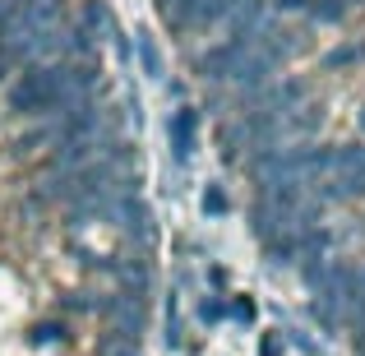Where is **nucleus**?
<instances>
[{
    "mask_svg": "<svg viewBox=\"0 0 365 356\" xmlns=\"http://www.w3.org/2000/svg\"><path fill=\"white\" fill-rule=\"evenodd\" d=\"M227 315H232V320H255V305H250V301H232V305H227Z\"/></svg>",
    "mask_w": 365,
    "mask_h": 356,
    "instance_id": "f3484780",
    "label": "nucleus"
},
{
    "mask_svg": "<svg viewBox=\"0 0 365 356\" xmlns=\"http://www.w3.org/2000/svg\"><path fill=\"white\" fill-rule=\"evenodd\" d=\"M287 352V342L277 338V333H264V338H259V356H282Z\"/></svg>",
    "mask_w": 365,
    "mask_h": 356,
    "instance_id": "dca6fc26",
    "label": "nucleus"
},
{
    "mask_svg": "<svg viewBox=\"0 0 365 356\" xmlns=\"http://www.w3.org/2000/svg\"><path fill=\"white\" fill-rule=\"evenodd\" d=\"M250 232H255L259 245H268V240H277V236L292 232V213H282V208L255 199V204H250Z\"/></svg>",
    "mask_w": 365,
    "mask_h": 356,
    "instance_id": "20e7f679",
    "label": "nucleus"
},
{
    "mask_svg": "<svg viewBox=\"0 0 365 356\" xmlns=\"http://www.w3.org/2000/svg\"><path fill=\"white\" fill-rule=\"evenodd\" d=\"M208 283H213V287H227V268L213 264V268H208Z\"/></svg>",
    "mask_w": 365,
    "mask_h": 356,
    "instance_id": "a211bd4d",
    "label": "nucleus"
},
{
    "mask_svg": "<svg viewBox=\"0 0 365 356\" xmlns=\"http://www.w3.org/2000/svg\"><path fill=\"white\" fill-rule=\"evenodd\" d=\"M356 5V0H310V24H342L347 19V9Z\"/></svg>",
    "mask_w": 365,
    "mask_h": 356,
    "instance_id": "1a4fd4ad",
    "label": "nucleus"
},
{
    "mask_svg": "<svg viewBox=\"0 0 365 356\" xmlns=\"http://www.w3.org/2000/svg\"><path fill=\"white\" fill-rule=\"evenodd\" d=\"M195 315H199V324H217V320H227V301H217V296H199Z\"/></svg>",
    "mask_w": 365,
    "mask_h": 356,
    "instance_id": "ddd939ff",
    "label": "nucleus"
},
{
    "mask_svg": "<svg viewBox=\"0 0 365 356\" xmlns=\"http://www.w3.org/2000/svg\"><path fill=\"white\" fill-rule=\"evenodd\" d=\"M102 223H107L116 236L130 232V227H139V223H153L148 199H143V195H111L107 208H102Z\"/></svg>",
    "mask_w": 365,
    "mask_h": 356,
    "instance_id": "f03ea898",
    "label": "nucleus"
},
{
    "mask_svg": "<svg viewBox=\"0 0 365 356\" xmlns=\"http://www.w3.org/2000/svg\"><path fill=\"white\" fill-rule=\"evenodd\" d=\"M292 342H296V347H301V352H310V356H314V352H319V347H314V338H305V333H296V338H292Z\"/></svg>",
    "mask_w": 365,
    "mask_h": 356,
    "instance_id": "6ab92c4d",
    "label": "nucleus"
},
{
    "mask_svg": "<svg viewBox=\"0 0 365 356\" xmlns=\"http://www.w3.org/2000/svg\"><path fill=\"white\" fill-rule=\"evenodd\" d=\"M195 130H199V107H176L171 111V121H167V134H171V158L185 167L190 158H195Z\"/></svg>",
    "mask_w": 365,
    "mask_h": 356,
    "instance_id": "7ed1b4c3",
    "label": "nucleus"
},
{
    "mask_svg": "<svg viewBox=\"0 0 365 356\" xmlns=\"http://www.w3.org/2000/svg\"><path fill=\"white\" fill-rule=\"evenodd\" d=\"M102 320L111 324V333H120V338H130V342H143V329H148V320H153V301L116 287V292L107 296V305H102Z\"/></svg>",
    "mask_w": 365,
    "mask_h": 356,
    "instance_id": "f257e3e1",
    "label": "nucleus"
},
{
    "mask_svg": "<svg viewBox=\"0 0 365 356\" xmlns=\"http://www.w3.org/2000/svg\"><path fill=\"white\" fill-rule=\"evenodd\" d=\"M79 24L88 28V33H107V37H111V28H116V19H111L107 0H83V14H79Z\"/></svg>",
    "mask_w": 365,
    "mask_h": 356,
    "instance_id": "6e6552de",
    "label": "nucleus"
},
{
    "mask_svg": "<svg viewBox=\"0 0 365 356\" xmlns=\"http://www.w3.org/2000/svg\"><path fill=\"white\" fill-rule=\"evenodd\" d=\"M98 356H143V352H139V342L120 338V333H107V338L98 342Z\"/></svg>",
    "mask_w": 365,
    "mask_h": 356,
    "instance_id": "f8f14e48",
    "label": "nucleus"
},
{
    "mask_svg": "<svg viewBox=\"0 0 365 356\" xmlns=\"http://www.w3.org/2000/svg\"><path fill=\"white\" fill-rule=\"evenodd\" d=\"M61 139H65L61 121H37V125H28L24 134H14V158H33V153H46V148H56Z\"/></svg>",
    "mask_w": 365,
    "mask_h": 356,
    "instance_id": "39448f33",
    "label": "nucleus"
},
{
    "mask_svg": "<svg viewBox=\"0 0 365 356\" xmlns=\"http://www.w3.org/2000/svg\"><path fill=\"white\" fill-rule=\"evenodd\" d=\"M65 342H70V329H65V324H56V320H42V324H33V329H28V347H65Z\"/></svg>",
    "mask_w": 365,
    "mask_h": 356,
    "instance_id": "0eeeda50",
    "label": "nucleus"
},
{
    "mask_svg": "<svg viewBox=\"0 0 365 356\" xmlns=\"http://www.w3.org/2000/svg\"><path fill=\"white\" fill-rule=\"evenodd\" d=\"M250 148V130H245V116H232V121H222L217 125V153H222V162L232 167L236 158Z\"/></svg>",
    "mask_w": 365,
    "mask_h": 356,
    "instance_id": "423d86ee",
    "label": "nucleus"
},
{
    "mask_svg": "<svg viewBox=\"0 0 365 356\" xmlns=\"http://www.w3.org/2000/svg\"><path fill=\"white\" fill-rule=\"evenodd\" d=\"M356 61H365V46L361 42H351V46H338V51H329V70H347V65H356Z\"/></svg>",
    "mask_w": 365,
    "mask_h": 356,
    "instance_id": "4468645a",
    "label": "nucleus"
},
{
    "mask_svg": "<svg viewBox=\"0 0 365 356\" xmlns=\"http://www.w3.org/2000/svg\"><path fill=\"white\" fill-rule=\"evenodd\" d=\"M329 264H333V259H301V283L310 287L314 296L329 287Z\"/></svg>",
    "mask_w": 365,
    "mask_h": 356,
    "instance_id": "9d476101",
    "label": "nucleus"
},
{
    "mask_svg": "<svg viewBox=\"0 0 365 356\" xmlns=\"http://www.w3.org/2000/svg\"><path fill=\"white\" fill-rule=\"evenodd\" d=\"M134 51H139V65L148 70V79H167V65H162L158 51H153V42H139Z\"/></svg>",
    "mask_w": 365,
    "mask_h": 356,
    "instance_id": "2eb2a0df",
    "label": "nucleus"
},
{
    "mask_svg": "<svg viewBox=\"0 0 365 356\" xmlns=\"http://www.w3.org/2000/svg\"><path fill=\"white\" fill-rule=\"evenodd\" d=\"M199 204H204V218H227V213H232V195H227L222 185H208Z\"/></svg>",
    "mask_w": 365,
    "mask_h": 356,
    "instance_id": "9b49d317",
    "label": "nucleus"
}]
</instances>
